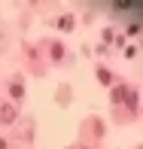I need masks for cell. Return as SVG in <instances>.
<instances>
[{
  "instance_id": "obj_1",
  "label": "cell",
  "mask_w": 143,
  "mask_h": 149,
  "mask_svg": "<svg viewBox=\"0 0 143 149\" xmlns=\"http://www.w3.org/2000/svg\"><path fill=\"white\" fill-rule=\"evenodd\" d=\"M0 122H3V125H9V122H15V107H12V104L0 107Z\"/></svg>"
},
{
  "instance_id": "obj_2",
  "label": "cell",
  "mask_w": 143,
  "mask_h": 149,
  "mask_svg": "<svg viewBox=\"0 0 143 149\" xmlns=\"http://www.w3.org/2000/svg\"><path fill=\"white\" fill-rule=\"evenodd\" d=\"M125 97H137V94H134V91H128L125 85H116V88H113V100H119V104H125Z\"/></svg>"
},
{
  "instance_id": "obj_3",
  "label": "cell",
  "mask_w": 143,
  "mask_h": 149,
  "mask_svg": "<svg viewBox=\"0 0 143 149\" xmlns=\"http://www.w3.org/2000/svg\"><path fill=\"white\" fill-rule=\"evenodd\" d=\"M98 79H100L104 85H110V82H113V73L107 70V67H100V70H98Z\"/></svg>"
},
{
  "instance_id": "obj_4",
  "label": "cell",
  "mask_w": 143,
  "mask_h": 149,
  "mask_svg": "<svg viewBox=\"0 0 143 149\" xmlns=\"http://www.w3.org/2000/svg\"><path fill=\"white\" fill-rule=\"evenodd\" d=\"M58 28H61V31H70V28H73V15H61V18H58Z\"/></svg>"
},
{
  "instance_id": "obj_5",
  "label": "cell",
  "mask_w": 143,
  "mask_h": 149,
  "mask_svg": "<svg viewBox=\"0 0 143 149\" xmlns=\"http://www.w3.org/2000/svg\"><path fill=\"white\" fill-rule=\"evenodd\" d=\"M9 91H12V97H15V100H22V97H24V88H22V82H12V85H9Z\"/></svg>"
},
{
  "instance_id": "obj_6",
  "label": "cell",
  "mask_w": 143,
  "mask_h": 149,
  "mask_svg": "<svg viewBox=\"0 0 143 149\" xmlns=\"http://www.w3.org/2000/svg\"><path fill=\"white\" fill-rule=\"evenodd\" d=\"M52 58H55V61L64 58V46H61V43H52Z\"/></svg>"
},
{
  "instance_id": "obj_7",
  "label": "cell",
  "mask_w": 143,
  "mask_h": 149,
  "mask_svg": "<svg viewBox=\"0 0 143 149\" xmlns=\"http://www.w3.org/2000/svg\"><path fill=\"white\" fill-rule=\"evenodd\" d=\"M0 149H6V140H0Z\"/></svg>"
},
{
  "instance_id": "obj_8",
  "label": "cell",
  "mask_w": 143,
  "mask_h": 149,
  "mask_svg": "<svg viewBox=\"0 0 143 149\" xmlns=\"http://www.w3.org/2000/svg\"><path fill=\"white\" fill-rule=\"evenodd\" d=\"M79 149H88V146H79Z\"/></svg>"
}]
</instances>
